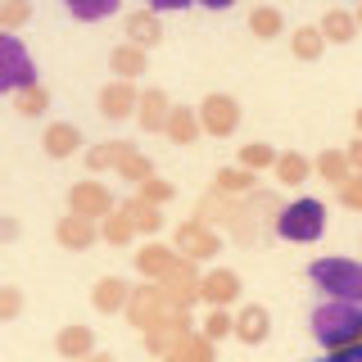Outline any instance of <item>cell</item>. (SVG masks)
Segmentation results:
<instances>
[{
	"instance_id": "obj_1",
	"label": "cell",
	"mask_w": 362,
	"mask_h": 362,
	"mask_svg": "<svg viewBox=\"0 0 362 362\" xmlns=\"http://www.w3.org/2000/svg\"><path fill=\"white\" fill-rule=\"evenodd\" d=\"M362 335V308L354 299H326L313 308V339L322 349H344V344H358Z\"/></svg>"
},
{
	"instance_id": "obj_2",
	"label": "cell",
	"mask_w": 362,
	"mask_h": 362,
	"mask_svg": "<svg viewBox=\"0 0 362 362\" xmlns=\"http://www.w3.org/2000/svg\"><path fill=\"white\" fill-rule=\"evenodd\" d=\"M326 231V204L322 199H294L276 213V235L290 245H313Z\"/></svg>"
},
{
	"instance_id": "obj_3",
	"label": "cell",
	"mask_w": 362,
	"mask_h": 362,
	"mask_svg": "<svg viewBox=\"0 0 362 362\" xmlns=\"http://www.w3.org/2000/svg\"><path fill=\"white\" fill-rule=\"evenodd\" d=\"M308 276L331 294V299H354V303L362 299V267L354 258H317L308 267Z\"/></svg>"
},
{
	"instance_id": "obj_4",
	"label": "cell",
	"mask_w": 362,
	"mask_h": 362,
	"mask_svg": "<svg viewBox=\"0 0 362 362\" xmlns=\"http://www.w3.org/2000/svg\"><path fill=\"white\" fill-rule=\"evenodd\" d=\"M37 82V64H32L28 45H23L14 32L0 28V95L5 90H23Z\"/></svg>"
},
{
	"instance_id": "obj_5",
	"label": "cell",
	"mask_w": 362,
	"mask_h": 362,
	"mask_svg": "<svg viewBox=\"0 0 362 362\" xmlns=\"http://www.w3.org/2000/svg\"><path fill=\"white\" fill-rule=\"evenodd\" d=\"M195 118H199V132H209V136H231L235 127H240V105H235L231 95H204V105L195 109Z\"/></svg>"
},
{
	"instance_id": "obj_6",
	"label": "cell",
	"mask_w": 362,
	"mask_h": 362,
	"mask_svg": "<svg viewBox=\"0 0 362 362\" xmlns=\"http://www.w3.org/2000/svg\"><path fill=\"white\" fill-rule=\"evenodd\" d=\"M113 209L109 190L100 186V181H77L73 190H68V213H82V218H105Z\"/></svg>"
},
{
	"instance_id": "obj_7",
	"label": "cell",
	"mask_w": 362,
	"mask_h": 362,
	"mask_svg": "<svg viewBox=\"0 0 362 362\" xmlns=\"http://www.w3.org/2000/svg\"><path fill=\"white\" fill-rule=\"evenodd\" d=\"M195 294H199V299H209L213 308H226L231 299H240V276L226 272V267H218V272H209V276L195 286Z\"/></svg>"
},
{
	"instance_id": "obj_8",
	"label": "cell",
	"mask_w": 362,
	"mask_h": 362,
	"mask_svg": "<svg viewBox=\"0 0 362 362\" xmlns=\"http://www.w3.org/2000/svg\"><path fill=\"white\" fill-rule=\"evenodd\" d=\"M136 95H141V90H136L127 77H118V82H109L105 90H100V113H105V118H132L136 113Z\"/></svg>"
},
{
	"instance_id": "obj_9",
	"label": "cell",
	"mask_w": 362,
	"mask_h": 362,
	"mask_svg": "<svg viewBox=\"0 0 362 362\" xmlns=\"http://www.w3.org/2000/svg\"><path fill=\"white\" fill-rule=\"evenodd\" d=\"M177 254H186V258H209V254H218V235H213L204 222H181V226H177Z\"/></svg>"
},
{
	"instance_id": "obj_10",
	"label": "cell",
	"mask_w": 362,
	"mask_h": 362,
	"mask_svg": "<svg viewBox=\"0 0 362 362\" xmlns=\"http://www.w3.org/2000/svg\"><path fill=\"white\" fill-rule=\"evenodd\" d=\"M95 235H100L95 218H82V213H68V218H59V226H54V240L64 249H90Z\"/></svg>"
},
{
	"instance_id": "obj_11",
	"label": "cell",
	"mask_w": 362,
	"mask_h": 362,
	"mask_svg": "<svg viewBox=\"0 0 362 362\" xmlns=\"http://www.w3.org/2000/svg\"><path fill=\"white\" fill-rule=\"evenodd\" d=\"M41 145H45L50 158H73L77 150H82V132H77L73 122H50L45 136H41Z\"/></svg>"
},
{
	"instance_id": "obj_12",
	"label": "cell",
	"mask_w": 362,
	"mask_h": 362,
	"mask_svg": "<svg viewBox=\"0 0 362 362\" xmlns=\"http://www.w3.org/2000/svg\"><path fill=\"white\" fill-rule=\"evenodd\" d=\"M163 136L173 145H195L199 141V118H195V109H168V118H163Z\"/></svg>"
},
{
	"instance_id": "obj_13",
	"label": "cell",
	"mask_w": 362,
	"mask_h": 362,
	"mask_svg": "<svg viewBox=\"0 0 362 362\" xmlns=\"http://www.w3.org/2000/svg\"><path fill=\"white\" fill-rule=\"evenodd\" d=\"M267 331H272V317H267V308H258V303H249V308L231 322V335H240L245 344H263Z\"/></svg>"
},
{
	"instance_id": "obj_14",
	"label": "cell",
	"mask_w": 362,
	"mask_h": 362,
	"mask_svg": "<svg viewBox=\"0 0 362 362\" xmlns=\"http://www.w3.org/2000/svg\"><path fill=\"white\" fill-rule=\"evenodd\" d=\"M127 41L141 45V50H150V45L163 41V28H158L154 9H136V14H127Z\"/></svg>"
},
{
	"instance_id": "obj_15",
	"label": "cell",
	"mask_w": 362,
	"mask_h": 362,
	"mask_svg": "<svg viewBox=\"0 0 362 362\" xmlns=\"http://www.w3.org/2000/svg\"><path fill=\"white\" fill-rule=\"evenodd\" d=\"M168 95L163 90H145V95H136V118H141L145 132H163V118H168Z\"/></svg>"
},
{
	"instance_id": "obj_16",
	"label": "cell",
	"mask_w": 362,
	"mask_h": 362,
	"mask_svg": "<svg viewBox=\"0 0 362 362\" xmlns=\"http://www.w3.org/2000/svg\"><path fill=\"white\" fill-rule=\"evenodd\" d=\"M127 281L122 276H105V281H95V294H90V303H95L100 313H122L127 308Z\"/></svg>"
},
{
	"instance_id": "obj_17",
	"label": "cell",
	"mask_w": 362,
	"mask_h": 362,
	"mask_svg": "<svg viewBox=\"0 0 362 362\" xmlns=\"http://www.w3.org/2000/svg\"><path fill=\"white\" fill-rule=\"evenodd\" d=\"M322 41H335V45H349L358 37V18L349 14V9H326V18H322Z\"/></svg>"
},
{
	"instance_id": "obj_18",
	"label": "cell",
	"mask_w": 362,
	"mask_h": 362,
	"mask_svg": "<svg viewBox=\"0 0 362 362\" xmlns=\"http://www.w3.org/2000/svg\"><path fill=\"white\" fill-rule=\"evenodd\" d=\"M54 349H59L64 358H86L90 349H95V335L86 331V326H68V331H59V339H54Z\"/></svg>"
},
{
	"instance_id": "obj_19",
	"label": "cell",
	"mask_w": 362,
	"mask_h": 362,
	"mask_svg": "<svg viewBox=\"0 0 362 362\" xmlns=\"http://www.w3.org/2000/svg\"><path fill=\"white\" fill-rule=\"evenodd\" d=\"M109 64H113V73H118V77H127V82H132V77L145 73V50L127 41V45H118V50L109 54Z\"/></svg>"
},
{
	"instance_id": "obj_20",
	"label": "cell",
	"mask_w": 362,
	"mask_h": 362,
	"mask_svg": "<svg viewBox=\"0 0 362 362\" xmlns=\"http://www.w3.org/2000/svg\"><path fill=\"white\" fill-rule=\"evenodd\" d=\"M272 168H276V177L286 181V186H303L308 173H313V163L303 154H276V158H272Z\"/></svg>"
},
{
	"instance_id": "obj_21",
	"label": "cell",
	"mask_w": 362,
	"mask_h": 362,
	"mask_svg": "<svg viewBox=\"0 0 362 362\" xmlns=\"http://www.w3.org/2000/svg\"><path fill=\"white\" fill-rule=\"evenodd\" d=\"M173 249H163V245H145L141 254H136V267H141V276H163L168 267H173Z\"/></svg>"
},
{
	"instance_id": "obj_22",
	"label": "cell",
	"mask_w": 362,
	"mask_h": 362,
	"mask_svg": "<svg viewBox=\"0 0 362 362\" xmlns=\"http://www.w3.org/2000/svg\"><path fill=\"white\" fill-rule=\"evenodd\" d=\"M249 32H254V37H263V41H272V37H281V32H286V18H281V9L263 5V9H254V14H249Z\"/></svg>"
},
{
	"instance_id": "obj_23",
	"label": "cell",
	"mask_w": 362,
	"mask_h": 362,
	"mask_svg": "<svg viewBox=\"0 0 362 362\" xmlns=\"http://www.w3.org/2000/svg\"><path fill=\"white\" fill-rule=\"evenodd\" d=\"M68 5V14L73 18H82V23H100V18H109L113 9L122 5V0H64Z\"/></svg>"
},
{
	"instance_id": "obj_24",
	"label": "cell",
	"mask_w": 362,
	"mask_h": 362,
	"mask_svg": "<svg viewBox=\"0 0 362 362\" xmlns=\"http://www.w3.org/2000/svg\"><path fill=\"white\" fill-rule=\"evenodd\" d=\"M14 95H18V113H23V118H41V113L50 109V90H45L41 82L23 86V90H14Z\"/></svg>"
},
{
	"instance_id": "obj_25",
	"label": "cell",
	"mask_w": 362,
	"mask_h": 362,
	"mask_svg": "<svg viewBox=\"0 0 362 362\" xmlns=\"http://www.w3.org/2000/svg\"><path fill=\"white\" fill-rule=\"evenodd\" d=\"M290 50L299 54V59H317V54L326 50V41H322V32H317V28H294L290 32Z\"/></svg>"
},
{
	"instance_id": "obj_26",
	"label": "cell",
	"mask_w": 362,
	"mask_h": 362,
	"mask_svg": "<svg viewBox=\"0 0 362 362\" xmlns=\"http://www.w3.org/2000/svg\"><path fill=\"white\" fill-rule=\"evenodd\" d=\"M317 173H322V181H331V186H339V181H344L349 173H354V168H349V158L344 154H339V150H326L322 158H317Z\"/></svg>"
},
{
	"instance_id": "obj_27",
	"label": "cell",
	"mask_w": 362,
	"mask_h": 362,
	"mask_svg": "<svg viewBox=\"0 0 362 362\" xmlns=\"http://www.w3.org/2000/svg\"><path fill=\"white\" fill-rule=\"evenodd\" d=\"M105 218H109V222H105V240H109V245H127L132 235H136V222H132V213H127V209H122V213H113V209H109Z\"/></svg>"
},
{
	"instance_id": "obj_28",
	"label": "cell",
	"mask_w": 362,
	"mask_h": 362,
	"mask_svg": "<svg viewBox=\"0 0 362 362\" xmlns=\"http://www.w3.org/2000/svg\"><path fill=\"white\" fill-rule=\"evenodd\" d=\"M249 186H254V173H249V168H222V173H218V190H222V195H245Z\"/></svg>"
},
{
	"instance_id": "obj_29",
	"label": "cell",
	"mask_w": 362,
	"mask_h": 362,
	"mask_svg": "<svg viewBox=\"0 0 362 362\" xmlns=\"http://www.w3.org/2000/svg\"><path fill=\"white\" fill-rule=\"evenodd\" d=\"M272 158H276V150L263 141H249L240 145V168H249V173H258V168H272Z\"/></svg>"
},
{
	"instance_id": "obj_30",
	"label": "cell",
	"mask_w": 362,
	"mask_h": 362,
	"mask_svg": "<svg viewBox=\"0 0 362 362\" xmlns=\"http://www.w3.org/2000/svg\"><path fill=\"white\" fill-rule=\"evenodd\" d=\"M122 150H127V141H109V145H95V150L86 154V168L90 173H100V168H113L122 158Z\"/></svg>"
},
{
	"instance_id": "obj_31",
	"label": "cell",
	"mask_w": 362,
	"mask_h": 362,
	"mask_svg": "<svg viewBox=\"0 0 362 362\" xmlns=\"http://www.w3.org/2000/svg\"><path fill=\"white\" fill-rule=\"evenodd\" d=\"M113 168H118V173L127 177V181H145V177H150V158H145V154H136L132 145L122 150V158H118Z\"/></svg>"
},
{
	"instance_id": "obj_32",
	"label": "cell",
	"mask_w": 362,
	"mask_h": 362,
	"mask_svg": "<svg viewBox=\"0 0 362 362\" xmlns=\"http://www.w3.org/2000/svg\"><path fill=\"white\" fill-rule=\"evenodd\" d=\"M28 18H32V5H28V0H0V28H5V32L23 28Z\"/></svg>"
},
{
	"instance_id": "obj_33",
	"label": "cell",
	"mask_w": 362,
	"mask_h": 362,
	"mask_svg": "<svg viewBox=\"0 0 362 362\" xmlns=\"http://www.w3.org/2000/svg\"><path fill=\"white\" fill-rule=\"evenodd\" d=\"M168 195H173V186H168V181H154V177L141 181V204H154V209H158Z\"/></svg>"
},
{
	"instance_id": "obj_34",
	"label": "cell",
	"mask_w": 362,
	"mask_h": 362,
	"mask_svg": "<svg viewBox=\"0 0 362 362\" xmlns=\"http://www.w3.org/2000/svg\"><path fill=\"white\" fill-rule=\"evenodd\" d=\"M23 313V294L14 286H0V322H9V317Z\"/></svg>"
},
{
	"instance_id": "obj_35",
	"label": "cell",
	"mask_w": 362,
	"mask_h": 362,
	"mask_svg": "<svg viewBox=\"0 0 362 362\" xmlns=\"http://www.w3.org/2000/svg\"><path fill=\"white\" fill-rule=\"evenodd\" d=\"M204 335H209V339H226V335H231V317H226L222 308H213L209 322H204Z\"/></svg>"
},
{
	"instance_id": "obj_36",
	"label": "cell",
	"mask_w": 362,
	"mask_h": 362,
	"mask_svg": "<svg viewBox=\"0 0 362 362\" xmlns=\"http://www.w3.org/2000/svg\"><path fill=\"white\" fill-rule=\"evenodd\" d=\"M339 190H344V204H349V209H358V204H362V181H358L354 173L339 181Z\"/></svg>"
},
{
	"instance_id": "obj_37",
	"label": "cell",
	"mask_w": 362,
	"mask_h": 362,
	"mask_svg": "<svg viewBox=\"0 0 362 362\" xmlns=\"http://www.w3.org/2000/svg\"><path fill=\"white\" fill-rule=\"evenodd\" d=\"M186 5H195V0H150L154 14H173V9H186Z\"/></svg>"
},
{
	"instance_id": "obj_38",
	"label": "cell",
	"mask_w": 362,
	"mask_h": 362,
	"mask_svg": "<svg viewBox=\"0 0 362 362\" xmlns=\"http://www.w3.org/2000/svg\"><path fill=\"white\" fill-rule=\"evenodd\" d=\"M331 362H362V349H358V344H344V349H335Z\"/></svg>"
},
{
	"instance_id": "obj_39",
	"label": "cell",
	"mask_w": 362,
	"mask_h": 362,
	"mask_svg": "<svg viewBox=\"0 0 362 362\" xmlns=\"http://www.w3.org/2000/svg\"><path fill=\"white\" fill-rule=\"evenodd\" d=\"M195 5H204V9H231L235 0H195Z\"/></svg>"
},
{
	"instance_id": "obj_40",
	"label": "cell",
	"mask_w": 362,
	"mask_h": 362,
	"mask_svg": "<svg viewBox=\"0 0 362 362\" xmlns=\"http://www.w3.org/2000/svg\"><path fill=\"white\" fill-rule=\"evenodd\" d=\"M173 362H186V358H173Z\"/></svg>"
},
{
	"instance_id": "obj_41",
	"label": "cell",
	"mask_w": 362,
	"mask_h": 362,
	"mask_svg": "<svg viewBox=\"0 0 362 362\" xmlns=\"http://www.w3.org/2000/svg\"><path fill=\"white\" fill-rule=\"evenodd\" d=\"M326 362H331V358H326Z\"/></svg>"
}]
</instances>
